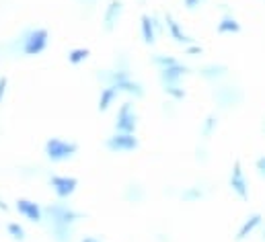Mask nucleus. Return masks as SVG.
I'll list each match as a JSON object with an SVG mask.
<instances>
[{
	"label": "nucleus",
	"mask_w": 265,
	"mask_h": 242,
	"mask_svg": "<svg viewBox=\"0 0 265 242\" xmlns=\"http://www.w3.org/2000/svg\"><path fill=\"white\" fill-rule=\"evenodd\" d=\"M48 219V228L56 242H70L72 240V228L78 219H82V213L72 209L66 203H52L43 209Z\"/></svg>",
	"instance_id": "f257e3e1"
},
{
	"label": "nucleus",
	"mask_w": 265,
	"mask_h": 242,
	"mask_svg": "<svg viewBox=\"0 0 265 242\" xmlns=\"http://www.w3.org/2000/svg\"><path fill=\"white\" fill-rule=\"evenodd\" d=\"M107 148L111 152H134L138 148V138L134 134H113L107 138Z\"/></svg>",
	"instance_id": "0eeeda50"
},
{
	"label": "nucleus",
	"mask_w": 265,
	"mask_h": 242,
	"mask_svg": "<svg viewBox=\"0 0 265 242\" xmlns=\"http://www.w3.org/2000/svg\"><path fill=\"white\" fill-rule=\"evenodd\" d=\"M80 3H84V5H91V3H95V0H80Z\"/></svg>",
	"instance_id": "bb28decb"
},
{
	"label": "nucleus",
	"mask_w": 265,
	"mask_h": 242,
	"mask_svg": "<svg viewBox=\"0 0 265 242\" xmlns=\"http://www.w3.org/2000/svg\"><path fill=\"white\" fill-rule=\"evenodd\" d=\"M76 144L68 142V140H62V138H50L46 142V156L52 162H64V160H70L74 154H76Z\"/></svg>",
	"instance_id": "7ed1b4c3"
},
{
	"label": "nucleus",
	"mask_w": 265,
	"mask_h": 242,
	"mask_svg": "<svg viewBox=\"0 0 265 242\" xmlns=\"http://www.w3.org/2000/svg\"><path fill=\"white\" fill-rule=\"evenodd\" d=\"M230 187L232 191L242 197V199H247V195H249V189H247V179H245V172H242L240 164L236 162L234 168H232V174H230Z\"/></svg>",
	"instance_id": "9b49d317"
},
{
	"label": "nucleus",
	"mask_w": 265,
	"mask_h": 242,
	"mask_svg": "<svg viewBox=\"0 0 265 242\" xmlns=\"http://www.w3.org/2000/svg\"><path fill=\"white\" fill-rule=\"evenodd\" d=\"M88 58V50L86 48H74V50H70V54H68V62L70 64H82L84 60Z\"/></svg>",
	"instance_id": "dca6fc26"
},
{
	"label": "nucleus",
	"mask_w": 265,
	"mask_h": 242,
	"mask_svg": "<svg viewBox=\"0 0 265 242\" xmlns=\"http://www.w3.org/2000/svg\"><path fill=\"white\" fill-rule=\"evenodd\" d=\"M138 127V113H136V107L134 103H123L119 107V111L115 115V129L119 134H134Z\"/></svg>",
	"instance_id": "20e7f679"
},
{
	"label": "nucleus",
	"mask_w": 265,
	"mask_h": 242,
	"mask_svg": "<svg viewBox=\"0 0 265 242\" xmlns=\"http://www.w3.org/2000/svg\"><path fill=\"white\" fill-rule=\"evenodd\" d=\"M167 29H169V33H171V37L177 41V43H191V39L185 35V31L179 27V23H177V21L171 17V15H167Z\"/></svg>",
	"instance_id": "4468645a"
},
{
	"label": "nucleus",
	"mask_w": 265,
	"mask_h": 242,
	"mask_svg": "<svg viewBox=\"0 0 265 242\" xmlns=\"http://www.w3.org/2000/svg\"><path fill=\"white\" fill-rule=\"evenodd\" d=\"M200 3H202V0H185V7H187L189 11H193V9L200 7Z\"/></svg>",
	"instance_id": "5701e85b"
},
{
	"label": "nucleus",
	"mask_w": 265,
	"mask_h": 242,
	"mask_svg": "<svg viewBox=\"0 0 265 242\" xmlns=\"http://www.w3.org/2000/svg\"><path fill=\"white\" fill-rule=\"evenodd\" d=\"M238 29H240V25L236 23L234 19H230V17H226L222 23L218 25V31H220V33H236Z\"/></svg>",
	"instance_id": "f3484780"
},
{
	"label": "nucleus",
	"mask_w": 265,
	"mask_h": 242,
	"mask_svg": "<svg viewBox=\"0 0 265 242\" xmlns=\"http://www.w3.org/2000/svg\"><path fill=\"white\" fill-rule=\"evenodd\" d=\"M121 13H123V3L121 0H111L109 7L105 9V15H103V27L105 31H113L121 19Z\"/></svg>",
	"instance_id": "1a4fd4ad"
},
{
	"label": "nucleus",
	"mask_w": 265,
	"mask_h": 242,
	"mask_svg": "<svg viewBox=\"0 0 265 242\" xmlns=\"http://www.w3.org/2000/svg\"><path fill=\"white\" fill-rule=\"evenodd\" d=\"M185 72H187V68H185V66H181L179 62L167 66V68H161L163 86H165V89H169V86H181L179 80L185 76Z\"/></svg>",
	"instance_id": "6e6552de"
},
{
	"label": "nucleus",
	"mask_w": 265,
	"mask_h": 242,
	"mask_svg": "<svg viewBox=\"0 0 265 242\" xmlns=\"http://www.w3.org/2000/svg\"><path fill=\"white\" fill-rule=\"evenodd\" d=\"M259 224H261V215H257V213H255V215H251V217L247 219V222L240 226V230H238V236H236V238H238V240L247 238V236H249V234H251V232L259 226Z\"/></svg>",
	"instance_id": "2eb2a0df"
},
{
	"label": "nucleus",
	"mask_w": 265,
	"mask_h": 242,
	"mask_svg": "<svg viewBox=\"0 0 265 242\" xmlns=\"http://www.w3.org/2000/svg\"><path fill=\"white\" fill-rule=\"evenodd\" d=\"M82 242H101L99 238H95V236H84L82 238Z\"/></svg>",
	"instance_id": "393cba45"
},
{
	"label": "nucleus",
	"mask_w": 265,
	"mask_h": 242,
	"mask_svg": "<svg viewBox=\"0 0 265 242\" xmlns=\"http://www.w3.org/2000/svg\"><path fill=\"white\" fill-rule=\"evenodd\" d=\"M257 170L263 174V177H265V156H261L259 160H257Z\"/></svg>",
	"instance_id": "b1692460"
},
{
	"label": "nucleus",
	"mask_w": 265,
	"mask_h": 242,
	"mask_svg": "<svg viewBox=\"0 0 265 242\" xmlns=\"http://www.w3.org/2000/svg\"><path fill=\"white\" fill-rule=\"evenodd\" d=\"M222 74H224L222 66H208V68L202 70V76H206V78H218V76H222Z\"/></svg>",
	"instance_id": "6ab92c4d"
},
{
	"label": "nucleus",
	"mask_w": 265,
	"mask_h": 242,
	"mask_svg": "<svg viewBox=\"0 0 265 242\" xmlns=\"http://www.w3.org/2000/svg\"><path fill=\"white\" fill-rule=\"evenodd\" d=\"M17 211L23 217H27L29 222H41L43 219V209L31 199H19L17 201Z\"/></svg>",
	"instance_id": "9d476101"
},
{
	"label": "nucleus",
	"mask_w": 265,
	"mask_h": 242,
	"mask_svg": "<svg viewBox=\"0 0 265 242\" xmlns=\"http://www.w3.org/2000/svg\"><path fill=\"white\" fill-rule=\"evenodd\" d=\"M7 86H9V80L3 76V78H0V103L5 101V95H7Z\"/></svg>",
	"instance_id": "412c9836"
},
{
	"label": "nucleus",
	"mask_w": 265,
	"mask_h": 242,
	"mask_svg": "<svg viewBox=\"0 0 265 242\" xmlns=\"http://www.w3.org/2000/svg\"><path fill=\"white\" fill-rule=\"evenodd\" d=\"M140 29H142V39L146 46H152L154 39H157V23L150 15H142L140 19Z\"/></svg>",
	"instance_id": "f8f14e48"
},
{
	"label": "nucleus",
	"mask_w": 265,
	"mask_h": 242,
	"mask_svg": "<svg viewBox=\"0 0 265 242\" xmlns=\"http://www.w3.org/2000/svg\"><path fill=\"white\" fill-rule=\"evenodd\" d=\"M0 209H5V211H7V209H9V205H7V203H5V201H3V197H0Z\"/></svg>",
	"instance_id": "a878e982"
},
{
	"label": "nucleus",
	"mask_w": 265,
	"mask_h": 242,
	"mask_svg": "<svg viewBox=\"0 0 265 242\" xmlns=\"http://www.w3.org/2000/svg\"><path fill=\"white\" fill-rule=\"evenodd\" d=\"M7 230H9V234H11L15 240H23V238H25V228L19 226L17 222H11V224L7 226Z\"/></svg>",
	"instance_id": "a211bd4d"
},
{
	"label": "nucleus",
	"mask_w": 265,
	"mask_h": 242,
	"mask_svg": "<svg viewBox=\"0 0 265 242\" xmlns=\"http://www.w3.org/2000/svg\"><path fill=\"white\" fill-rule=\"evenodd\" d=\"M50 33L46 29H33L23 37V54L25 56H39L48 48Z\"/></svg>",
	"instance_id": "39448f33"
},
{
	"label": "nucleus",
	"mask_w": 265,
	"mask_h": 242,
	"mask_svg": "<svg viewBox=\"0 0 265 242\" xmlns=\"http://www.w3.org/2000/svg\"><path fill=\"white\" fill-rule=\"evenodd\" d=\"M103 78H105L109 84H111V86H115L119 93H125V95L136 97V99H138V97H144L142 84L131 78L129 72H127L125 68H117V70H113V72H107V74H103Z\"/></svg>",
	"instance_id": "f03ea898"
},
{
	"label": "nucleus",
	"mask_w": 265,
	"mask_h": 242,
	"mask_svg": "<svg viewBox=\"0 0 265 242\" xmlns=\"http://www.w3.org/2000/svg\"><path fill=\"white\" fill-rule=\"evenodd\" d=\"M50 185L54 189V193L60 197V199H68V197L76 191L78 181L74 177H64V174H54L50 179Z\"/></svg>",
	"instance_id": "423d86ee"
},
{
	"label": "nucleus",
	"mask_w": 265,
	"mask_h": 242,
	"mask_svg": "<svg viewBox=\"0 0 265 242\" xmlns=\"http://www.w3.org/2000/svg\"><path fill=\"white\" fill-rule=\"evenodd\" d=\"M117 95H119V91L115 89V86L107 84L105 89L101 91V95H99V111H107V109H109V107H111V105L115 103Z\"/></svg>",
	"instance_id": "ddd939ff"
},
{
	"label": "nucleus",
	"mask_w": 265,
	"mask_h": 242,
	"mask_svg": "<svg viewBox=\"0 0 265 242\" xmlns=\"http://www.w3.org/2000/svg\"><path fill=\"white\" fill-rule=\"evenodd\" d=\"M214 123H216V119H214V117H210V119L206 121V125H204V134H210V131L214 129Z\"/></svg>",
	"instance_id": "4be33fe9"
},
{
	"label": "nucleus",
	"mask_w": 265,
	"mask_h": 242,
	"mask_svg": "<svg viewBox=\"0 0 265 242\" xmlns=\"http://www.w3.org/2000/svg\"><path fill=\"white\" fill-rule=\"evenodd\" d=\"M157 66H161V68H167V66H171V64H175L177 60L175 58H167V56H154V60H152Z\"/></svg>",
	"instance_id": "aec40b11"
}]
</instances>
